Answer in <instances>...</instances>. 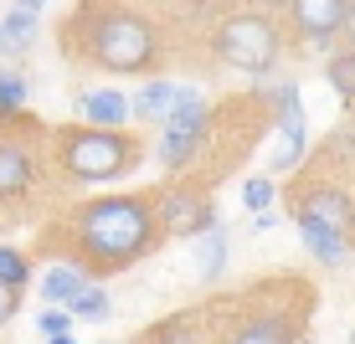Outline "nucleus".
<instances>
[{
	"mask_svg": "<svg viewBox=\"0 0 355 344\" xmlns=\"http://www.w3.org/2000/svg\"><path fill=\"white\" fill-rule=\"evenodd\" d=\"M67 242H72V262L88 278L124 273L139 257H150L160 242L155 201L150 195H93L67 216Z\"/></svg>",
	"mask_w": 355,
	"mask_h": 344,
	"instance_id": "nucleus-1",
	"label": "nucleus"
},
{
	"mask_svg": "<svg viewBox=\"0 0 355 344\" xmlns=\"http://www.w3.org/2000/svg\"><path fill=\"white\" fill-rule=\"evenodd\" d=\"M67 52L93 62L98 72L144 78V72L160 67L165 36H160V21L134 6H78L67 16Z\"/></svg>",
	"mask_w": 355,
	"mask_h": 344,
	"instance_id": "nucleus-2",
	"label": "nucleus"
},
{
	"mask_svg": "<svg viewBox=\"0 0 355 344\" xmlns=\"http://www.w3.org/2000/svg\"><path fill=\"white\" fill-rule=\"evenodd\" d=\"M52 144H57V165L67 170V180H88V185L129 175V170L144 159V139L129 134V129L108 134V129L67 124V129L52 134Z\"/></svg>",
	"mask_w": 355,
	"mask_h": 344,
	"instance_id": "nucleus-3",
	"label": "nucleus"
},
{
	"mask_svg": "<svg viewBox=\"0 0 355 344\" xmlns=\"http://www.w3.org/2000/svg\"><path fill=\"white\" fill-rule=\"evenodd\" d=\"M211 52L216 62L248 78H268L284 57V26L268 10H227L211 31Z\"/></svg>",
	"mask_w": 355,
	"mask_h": 344,
	"instance_id": "nucleus-4",
	"label": "nucleus"
},
{
	"mask_svg": "<svg viewBox=\"0 0 355 344\" xmlns=\"http://www.w3.org/2000/svg\"><path fill=\"white\" fill-rule=\"evenodd\" d=\"M206 134H211V108H206L201 88H180L175 108H170V118H165V129H160V150H155L160 170L180 175V170L206 150Z\"/></svg>",
	"mask_w": 355,
	"mask_h": 344,
	"instance_id": "nucleus-5",
	"label": "nucleus"
},
{
	"mask_svg": "<svg viewBox=\"0 0 355 344\" xmlns=\"http://www.w3.org/2000/svg\"><path fill=\"white\" fill-rule=\"evenodd\" d=\"M155 216H160L165 237H196L201 242L206 231L216 226V201L206 185H170L160 201H155Z\"/></svg>",
	"mask_w": 355,
	"mask_h": 344,
	"instance_id": "nucleus-6",
	"label": "nucleus"
},
{
	"mask_svg": "<svg viewBox=\"0 0 355 344\" xmlns=\"http://www.w3.org/2000/svg\"><path fill=\"white\" fill-rule=\"evenodd\" d=\"M293 221H320V226L350 237V226H355L350 190H340V185H304L299 195H293Z\"/></svg>",
	"mask_w": 355,
	"mask_h": 344,
	"instance_id": "nucleus-7",
	"label": "nucleus"
},
{
	"mask_svg": "<svg viewBox=\"0 0 355 344\" xmlns=\"http://www.w3.org/2000/svg\"><path fill=\"white\" fill-rule=\"evenodd\" d=\"M304 314L293 309H252L237 329H227L222 344H299Z\"/></svg>",
	"mask_w": 355,
	"mask_h": 344,
	"instance_id": "nucleus-8",
	"label": "nucleus"
},
{
	"mask_svg": "<svg viewBox=\"0 0 355 344\" xmlns=\"http://www.w3.org/2000/svg\"><path fill=\"white\" fill-rule=\"evenodd\" d=\"M288 21L304 42L324 46L335 36H345V21H350V0H293L288 6Z\"/></svg>",
	"mask_w": 355,
	"mask_h": 344,
	"instance_id": "nucleus-9",
	"label": "nucleus"
},
{
	"mask_svg": "<svg viewBox=\"0 0 355 344\" xmlns=\"http://www.w3.org/2000/svg\"><path fill=\"white\" fill-rule=\"evenodd\" d=\"M134 118V98H124L119 88H98V93H78V124L83 129H129Z\"/></svg>",
	"mask_w": 355,
	"mask_h": 344,
	"instance_id": "nucleus-10",
	"label": "nucleus"
},
{
	"mask_svg": "<svg viewBox=\"0 0 355 344\" xmlns=\"http://www.w3.org/2000/svg\"><path fill=\"white\" fill-rule=\"evenodd\" d=\"M31 175H36L31 150H26L21 139H6V134H0V201L26 195V190H31Z\"/></svg>",
	"mask_w": 355,
	"mask_h": 344,
	"instance_id": "nucleus-11",
	"label": "nucleus"
},
{
	"mask_svg": "<svg viewBox=\"0 0 355 344\" xmlns=\"http://www.w3.org/2000/svg\"><path fill=\"white\" fill-rule=\"evenodd\" d=\"M36 26H42V6H10L6 16H0V52L26 57L36 46Z\"/></svg>",
	"mask_w": 355,
	"mask_h": 344,
	"instance_id": "nucleus-12",
	"label": "nucleus"
},
{
	"mask_svg": "<svg viewBox=\"0 0 355 344\" xmlns=\"http://www.w3.org/2000/svg\"><path fill=\"white\" fill-rule=\"evenodd\" d=\"M299 237H304V247H309V257H314V262H324V267H340L350 257V237L320 226V221H299Z\"/></svg>",
	"mask_w": 355,
	"mask_h": 344,
	"instance_id": "nucleus-13",
	"label": "nucleus"
},
{
	"mask_svg": "<svg viewBox=\"0 0 355 344\" xmlns=\"http://www.w3.org/2000/svg\"><path fill=\"white\" fill-rule=\"evenodd\" d=\"M175 98H180V88H175L170 78H150L139 93H134V114H139V118H155V124H165L170 108H175Z\"/></svg>",
	"mask_w": 355,
	"mask_h": 344,
	"instance_id": "nucleus-14",
	"label": "nucleus"
},
{
	"mask_svg": "<svg viewBox=\"0 0 355 344\" xmlns=\"http://www.w3.org/2000/svg\"><path fill=\"white\" fill-rule=\"evenodd\" d=\"M88 282H93V278L83 273L78 262H57L52 273L42 278V298H46V303H72L83 288H88Z\"/></svg>",
	"mask_w": 355,
	"mask_h": 344,
	"instance_id": "nucleus-15",
	"label": "nucleus"
},
{
	"mask_svg": "<svg viewBox=\"0 0 355 344\" xmlns=\"http://www.w3.org/2000/svg\"><path fill=\"white\" fill-rule=\"evenodd\" d=\"M155 344H206V318L186 309V314H170L160 329H150Z\"/></svg>",
	"mask_w": 355,
	"mask_h": 344,
	"instance_id": "nucleus-16",
	"label": "nucleus"
},
{
	"mask_svg": "<svg viewBox=\"0 0 355 344\" xmlns=\"http://www.w3.org/2000/svg\"><path fill=\"white\" fill-rule=\"evenodd\" d=\"M196 267H201L206 282H216L227 273V226H211L201 237V247H196Z\"/></svg>",
	"mask_w": 355,
	"mask_h": 344,
	"instance_id": "nucleus-17",
	"label": "nucleus"
},
{
	"mask_svg": "<svg viewBox=\"0 0 355 344\" xmlns=\"http://www.w3.org/2000/svg\"><path fill=\"white\" fill-rule=\"evenodd\" d=\"M72 318H83V324H103L108 314H114V298H108V288H98V282H88V288L78 293V298L67 303Z\"/></svg>",
	"mask_w": 355,
	"mask_h": 344,
	"instance_id": "nucleus-18",
	"label": "nucleus"
},
{
	"mask_svg": "<svg viewBox=\"0 0 355 344\" xmlns=\"http://www.w3.org/2000/svg\"><path fill=\"white\" fill-rule=\"evenodd\" d=\"M324 78H329V88L345 98V103H355V52H350V46L324 62Z\"/></svg>",
	"mask_w": 355,
	"mask_h": 344,
	"instance_id": "nucleus-19",
	"label": "nucleus"
},
{
	"mask_svg": "<svg viewBox=\"0 0 355 344\" xmlns=\"http://www.w3.org/2000/svg\"><path fill=\"white\" fill-rule=\"evenodd\" d=\"M0 282H6V288H26V282H31V262H26V252L0 247Z\"/></svg>",
	"mask_w": 355,
	"mask_h": 344,
	"instance_id": "nucleus-20",
	"label": "nucleus"
},
{
	"mask_svg": "<svg viewBox=\"0 0 355 344\" xmlns=\"http://www.w3.org/2000/svg\"><path fill=\"white\" fill-rule=\"evenodd\" d=\"M242 201H248V211H268V206H273V180H268V175H252L248 180V185H242Z\"/></svg>",
	"mask_w": 355,
	"mask_h": 344,
	"instance_id": "nucleus-21",
	"label": "nucleus"
},
{
	"mask_svg": "<svg viewBox=\"0 0 355 344\" xmlns=\"http://www.w3.org/2000/svg\"><path fill=\"white\" fill-rule=\"evenodd\" d=\"M36 324H42V334H46V339H62V334H72V314H62V309L36 314Z\"/></svg>",
	"mask_w": 355,
	"mask_h": 344,
	"instance_id": "nucleus-22",
	"label": "nucleus"
},
{
	"mask_svg": "<svg viewBox=\"0 0 355 344\" xmlns=\"http://www.w3.org/2000/svg\"><path fill=\"white\" fill-rule=\"evenodd\" d=\"M16 314H21V288H6V282H0V329H6Z\"/></svg>",
	"mask_w": 355,
	"mask_h": 344,
	"instance_id": "nucleus-23",
	"label": "nucleus"
},
{
	"mask_svg": "<svg viewBox=\"0 0 355 344\" xmlns=\"http://www.w3.org/2000/svg\"><path fill=\"white\" fill-rule=\"evenodd\" d=\"M278 226V216L273 211H263V216H252V231H273Z\"/></svg>",
	"mask_w": 355,
	"mask_h": 344,
	"instance_id": "nucleus-24",
	"label": "nucleus"
},
{
	"mask_svg": "<svg viewBox=\"0 0 355 344\" xmlns=\"http://www.w3.org/2000/svg\"><path fill=\"white\" fill-rule=\"evenodd\" d=\"M345 42H350V52H355V0H350V21H345Z\"/></svg>",
	"mask_w": 355,
	"mask_h": 344,
	"instance_id": "nucleus-25",
	"label": "nucleus"
},
{
	"mask_svg": "<svg viewBox=\"0 0 355 344\" xmlns=\"http://www.w3.org/2000/svg\"><path fill=\"white\" fill-rule=\"evenodd\" d=\"M46 344H78V339H72V334H62V339H46Z\"/></svg>",
	"mask_w": 355,
	"mask_h": 344,
	"instance_id": "nucleus-26",
	"label": "nucleus"
},
{
	"mask_svg": "<svg viewBox=\"0 0 355 344\" xmlns=\"http://www.w3.org/2000/svg\"><path fill=\"white\" fill-rule=\"evenodd\" d=\"M350 252H355V226H350Z\"/></svg>",
	"mask_w": 355,
	"mask_h": 344,
	"instance_id": "nucleus-27",
	"label": "nucleus"
},
{
	"mask_svg": "<svg viewBox=\"0 0 355 344\" xmlns=\"http://www.w3.org/2000/svg\"><path fill=\"white\" fill-rule=\"evenodd\" d=\"M350 344H355V329H350Z\"/></svg>",
	"mask_w": 355,
	"mask_h": 344,
	"instance_id": "nucleus-28",
	"label": "nucleus"
}]
</instances>
